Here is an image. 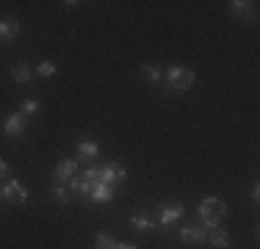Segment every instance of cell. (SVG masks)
Wrapping results in <instances>:
<instances>
[{
  "instance_id": "cell-19",
  "label": "cell",
  "mask_w": 260,
  "mask_h": 249,
  "mask_svg": "<svg viewBox=\"0 0 260 249\" xmlns=\"http://www.w3.org/2000/svg\"><path fill=\"white\" fill-rule=\"evenodd\" d=\"M50 194H53V199H55V202H61V205H67V202H70V189H67L64 183H55Z\"/></svg>"
},
{
  "instance_id": "cell-16",
  "label": "cell",
  "mask_w": 260,
  "mask_h": 249,
  "mask_svg": "<svg viewBox=\"0 0 260 249\" xmlns=\"http://www.w3.org/2000/svg\"><path fill=\"white\" fill-rule=\"evenodd\" d=\"M141 78H144L147 83H160V80H164V70H160L158 64H144L141 67Z\"/></svg>"
},
{
  "instance_id": "cell-24",
  "label": "cell",
  "mask_w": 260,
  "mask_h": 249,
  "mask_svg": "<svg viewBox=\"0 0 260 249\" xmlns=\"http://www.w3.org/2000/svg\"><path fill=\"white\" fill-rule=\"evenodd\" d=\"M249 197H252V202H255V205L260 202V185H252V194Z\"/></svg>"
},
{
  "instance_id": "cell-8",
  "label": "cell",
  "mask_w": 260,
  "mask_h": 249,
  "mask_svg": "<svg viewBox=\"0 0 260 249\" xmlns=\"http://www.w3.org/2000/svg\"><path fill=\"white\" fill-rule=\"evenodd\" d=\"M208 238V230L200 227V224H185V227H180V241L183 244H205Z\"/></svg>"
},
{
  "instance_id": "cell-20",
  "label": "cell",
  "mask_w": 260,
  "mask_h": 249,
  "mask_svg": "<svg viewBox=\"0 0 260 249\" xmlns=\"http://www.w3.org/2000/svg\"><path fill=\"white\" fill-rule=\"evenodd\" d=\"M17 111H20V114L28 119V116L39 114V103H36V100H22V103H20V108H17Z\"/></svg>"
},
{
  "instance_id": "cell-18",
  "label": "cell",
  "mask_w": 260,
  "mask_h": 249,
  "mask_svg": "<svg viewBox=\"0 0 260 249\" xmlns=\"http://www.w3.org/2000/svg\"><path fill=\"white\" fill-rule=\"evenodd\" d=\"M55 72H58V70H55L53 61H39V64H36V70H34V75H39V78H53Z\"/></svg>"
},
{
  "instance_id": "cell-4",
  "label": "cell",
  "mask_w": 260,
  "mask_h": 249,
  "mask_svg": "<svg viewBox=\"0 0 260 249\" xmlns=\"http://www.w3.org/2000/svg\"><path fill=\"white\" fill-rule=\"evenodd\" d=\"M127 180V169L122 164H116V161H111V164H105L100 169V183L103 185H111V189H116L119 183H125Z\"/></svg>"
},
{
  "instance_id": "cell-15",
  "label": "cell",
  "mask_w": 260,
  "mask_h": 249,
  "mask_svg": "<svg viewBox=\"0 0 260 249\" xmlns=\"http://www.w3.org/2000/svg\"><path fill=\"white\" fill-rule=\"evenodd\" d=\"M127 222H130V227L139 230V233H150V230H155V222H152L147 213H133Z\"/></svg>"
},
{
  "instance_id": "cell-12",
  "label": "cell",
  "mask_w": 260,
  "mask_h": 249,
  "mask_svg": "<svg viewBox=\"0 0 260 249\" xmlns=\"http://www.w3.org/2000/svg\"><path fill=\"white\" fill-rule=\"evenodd\" d=\"M227 6H230V14L238 17V20H246V17H252V11H255V3H252V0H233V3H227Z\"/></svg>"
},
{
  "instance_id": "cell-7",
  "label": "cell",
  "mask_w": 260,
  "mask_h": 249,
  "mask_svg": "<svg viewBox=\"0 0 260 249\" xmlns=\"http://www.w3.org/2000/svg\"><path fill=\"white\" fill-rule=\"evenodd\" d=\"M78 164H80L78 158H61L58 166L53 169V180L55 183H70V180L78 174Z\"/></svg>"
},
{
  "instance_id": "cell-14",
  "label": "cell",
  "mask_w": 260,
  "mask_h": 249,
  "mask_svg": "<svg viewBox=\"0 0 260 249\" xmlns=\"http://www.w3.org/2000/svg\"><path fill=\"white\" fill-rule=\"evenodd\" d=\"M11 78H14V83H20V86H28L30 80H34V70L22 61V64H14L11 67Z\"/></svg>"
},
{
  "instance_id": "cell-1",
  "label": "cell",
  "mask_w": 260,
  "mask_h": 249,
  "mask_svg": "<svg viewBox=\"0 0 260 249\" xmlns=\"http://www.w3.org/2000/svg\"><path fill=\"white\" fill-rule=\"evenodd\" d=\"M197 213H200L202 227L213 230V227H219V224L224 222L227 205H224V199H219V197H205V199H200V205H197Z\"/></svg>"
},
{
  "instance_id": "cell-10",
  "label": "cell",
  "mask_w": 260,
  "mask_h": 249,
  "mask_svg": "<svg viewBox=\"0 0 260 249\" xmlns=\"http://www.w3.org/2000/svg\"><path fill=\"white\" fill-rule=\"evenodd\" d=\"M205 244H210L213 249H230L233 246V238H230V233H227L224 227H213V230H208Z\"/></svg>"
},
{
  "instance_id": "cell-22",
  "label": "cell",
  "mask_w": 260,
  "mask_h": 249,
  "mask_svg": "<svg viewBox=\"0 0 260 249\" xmlns=\"http://www.w3.org/2000/svg\"><path fill=\"white\" fill-rule=\"evenodd\" d=\"M80 177H83L89 185H97V183H100V169H97V166H89V169L80 174Z\"/></svg>"
},
{
  "instance_id": "cell-21",
  "label": "cell",
  "mask_w": 260,
  "mask_h": 249,
  "mask_svg": "<svg viewBox=\"0 0 260 249\" xmlns=\"http://www.w3.org/2000/svg\"><path fill=\"white\" fill-rule=\"evenodd\" d=\"M114 244H116L114 235H108V233H97V238H94V249H114Z\"/></svg>"
},
{
  "instance_id": "cell-23",
  "label": "cell",
  "mask_w": 260,
  "mask_h": 249,
  "mask_svg": "<svg viewBox=\"0 0 260 249\" xmlns=\"http://www.w3.org/2000/svg\"><path fill=\"white\" fill-rule=\"evenodd\" d=\"M9 177H11V174H9V164H6L3 158H0V180H3V183H6V180H9Z\"/></svg>"
},
{
  "instance_id": "cell-17",
  "label": "cell",
  "mask_w": 260,
  "mask_h": 249,
  "mask_svg": "<svg viewBox=\"0 0 260 249\" xmlns=\"http://www.w3.org/2000/svg\"><path fill=\"white\" fill-rule=\"evenodd\" d=\"M91 189H94V185H89L80 174H75V177L70 180V191H72V194H78V197H89Z\"/></svg>"
},
{
  "instance_id": "cell-2",
  "label": "cell",
  "mask_w": 260,
  "mask_h": 249,
  "mask_svg": "<svg viewBox=\"0 0 260 249\" xmlns=\"http://www.w3.org/2000/svg\"><path fill=\"white\" fill-rule=\"evenodd\" d=\"M164 80H166V91H188L197 83V75L188 67H169L164 70Z\"/></svg>"
},
{
  "instance_id": "cell-9",
  "label": "cell",
  "mask_w": 260,
  "mask_h": 249,
  "mask_svg": "<svg viewBox=\"0 0 260 249\" xmlns=\"http://www.w3.org/2000/svg\"><path fill=\"white\" fill-rule=\"evenodd\" d=\"M22 34V22L17 17H6L0 20V42H14Z\"/></svg>"
},
{
  "instance_id": "cell-5",
  "label": "cell",
  "mask_w": 260,
  "mask_h": 249,
  "mask_svg": "<svg viewBox=\"0 0 260 249\" xmlns=\"http://www.w3.org/2000/svg\"><path fill=\"white\" fill-rule=\"evenodd\" d=\"M25 130H28V119L20 114V111H14V114L6 116V122H3V136L6 139H17V136H22Z\"/></svg>"
},
{
  "instance_id": "cell-11",
  "label": "cell",
  "mask_w": 260,
  "mask_h": 249,
  "mask_svg": "<svg viewBox=\"0 0 260 249\" xmlns=\"http://www.w3.org/2000/svg\"><path fill=\"white\" fill-rule=\"evenodd\" d=\"M97 155H100V144L91 139H83L78 141V161H94Z\"/></svg>"
},
{
  "instance_id": "cell-25",
  "label": "cell",
  "mask_w": 260,
  "mask_h": 249,
  "mask_svg": "<svg viewBox=\"0 0 260 249\" xmlns=\"http://www.w3.org/2000/svg\"><path fill=\"white\" fill-rule=\"evenodd\" d=\"M114 249H139V246H136V244H119V241H116Z\"/></svg>"
},
{
  "instance_id": "cell-6",
  "label": "cell",
  "mask_w": 260,
  "mask_h": 249,
  "mask_svg": "<svg viewBox=\"0 0 260 249\" xmlns=\"http://www.w3.org/2000/svg\"><path fill=\"white\" fill-rule=\"evenodd\" d=\"M183 213H185V208H183L180 202H166V205H160V216H158L160 230L172 227L177 219H183Z\"/></svg>"
},
{
  "instance_id": "cell-3",
  "label": "cell",
  "mask_w": 260,
  "mask_h": 249,
  "mask_svg": "<svg viewBox=\"0 0 260 249\" xmlns=\"http://www.w3.org/2000/svg\"><path fill=\"white\" fill-rule=\"evenodd\" d=\"M0 199H3V202H11V205H25L28 202V189L20 180L9 177L3 183V189H0Z\"/></svg>"
},
{
  "instance_id": "cell-13",
  "label": "cell",
  "mask_w": 260,
  "mask_h": 249,
  "mask_svg": "<svg viewBox=\"0 0 260 249\" xmlns=\"http://www.w3.org/2000/svg\"><path fill=\"white\" fill-rule=\"evenodd\" d=\"M114 197H116V189H111V185H103V183H97L94 189H91V194H89V199H91V202H97V205L111 202Z\"/></svg>"
}]
</instances>
